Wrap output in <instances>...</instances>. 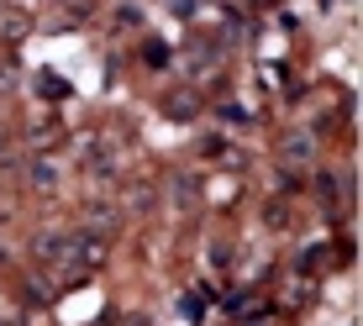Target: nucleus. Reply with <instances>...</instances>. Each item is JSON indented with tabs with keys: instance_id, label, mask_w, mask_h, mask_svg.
I'll return each mask as SVG.
<instances>
[{
	"instance_id": "2",
	"label": "nucleus",
	"mask_w": 363,
	"mask_h": 326,
	"mask_svg": "<svg viewBox=\"0 0 363 326\" xmlns=\"http://www.w3.org/2000/svg\"><path fill=\"white\" fill-rule=\"evenodd\" d=\"M179 206H195V179H179Z\"/></svg>"
},
{
	"instance_id": "1",
	"label": "nucleus",
	"mask_w": 363,
	"mask_h": 326,
	"mask_svg": "<svg viewBox=\"0 0 363 326\" xmlns=\"http://www.w3.org/2000/svg\"><path fill=\"white\" fill-rule=\"evenodd\" d=\"M311 153H316V142H311V137H290V147H284V158H290V163H306Z\"/></svg>"
}]
</instances>
